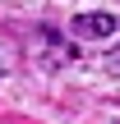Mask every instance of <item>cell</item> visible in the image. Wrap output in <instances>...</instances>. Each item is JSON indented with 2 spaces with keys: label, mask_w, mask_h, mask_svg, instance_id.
Segmentation results:
<instances>
[{
  "label": "cell",
  "mask_w": 120,
  "mask_h": 124,
  "mask_svg": "<svg viewBox=\"0 0 120 124\" xmlns=\"http://www.w3.org/2000/svg\"><path fill=\"white\" fill-rule=\"evenodd\" d=\"M69 28H74L79 37H97V41H106V37H116V32H120L116 14H74Z\"/></svg>",
  "instance_id": "1"
},
{
  "label": "cell",
  "mask_w": 120,
  "mask_h": 124,
  "mask_svg": "<svg viewBox=\"0 0 120 124\" xmlns=\"http://www.w3.org/2000/svg\"><path fill=\"white\" fill-rule=\"evenodd\" d=\"M0 74H5V64H0Z\"/></svg>",
  "instance_id": "2"
}]
</instances>
